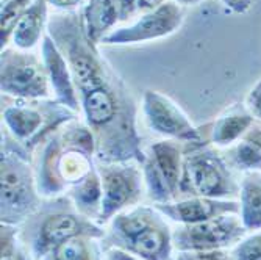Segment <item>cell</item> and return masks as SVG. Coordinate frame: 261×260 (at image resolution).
Returning a JSON list of instances; mask_svg holds the SVG:
<instances>
[{
  "label": "cell",
  "instance_id": "1",
  "mask_svg": "<svg viewBox=\"0 0 261 260\" xmlns=\"http://www.w3.org/2000/svg\"><path fill=\"white\" fill-rule=\"evenodd\" d=\"M47 33L63 52L80 99V116L96 138V161L142 163L138 104L124 79L85 33L82 10L52 13Z\"/></svg>",
  "mask_w": 261,
  "mask_h": 260
},
{
  "label": "cell",
  "instance_id": "2",
  "mask_svg": "<svg viewBox=\"0 0 261 260\" xmlns=\"http://www.w3.org/2000/svg\"><path fill=\"white\" fill-rule=\"evenodd\" d=\"M96 138L79 116L52 133L33 154L38 190L44 199L66 195L96 168Z\"/></svg>",
  "mask_w": 261,
  "mask_h": 260
},
{
  "label": "cell",
  "instance_id": "3",
  "mask_svg": "<svg viewBox=\"0 0 261 260\" xmlns=\"http://www.w3.org/2000/svg\"><path fill=\"white\" fill-rule=\"evenodd\" d=\"M33 155L5 129L0 133V224L20 226L41 208Z\"/></svg>",
  "mask_w": 261,
  "mask_h": 260
},
{
  "label": "cell",
  "instance_id": "4",
  "mask_svg": "<svg viewBox=\"0 0 261 260\" xmlns=\"http://www.w3.org/2000/svg\"><path fill=\"white\" fill-rule=\"evenodd\" d=\"M169 220L152 204L117 214L107 226L103 248H119L142 260H172L175 254Z\"/></svg>",
  "mask_w": 261,
  "mask_h": 260
},
{
  "label": "cell",
  "instance_id": "5",
  "mask_svg": "<svg viewBox=\"0 0 261 260\" xmlns=\"http://www.w3.org/2000/svg\"><path fill=\"white\" fill-rule=\"evenodd\" d=\"M19 235L35 260H39L54 246L79 237L103 239L105 227L82 215L67 195L44 199L41 208L19 226Z\"/></svg>",
  "mask_w": 261,
  "mask_h": 260
},
{
  "label": "cell",
  "instance_id": "6",
  "mask_svg": "<svg viewBox=\"0 0 261 260\" xmlns=\"http://www.w3.org/2000/svg\"><path fill=\"white\" fill-rule=\"evenodd\" d=\"M0 116L2 129L33 155L41 143L80 114L55 99L29 101L2 94Z\"/></svg>",
  "mask_w": 261,
  "mask_h": 260
},
{
  "label": "cell",
  "instance_id": "7",
  "mask_svg": "<svg viewBox=\"0 0 261 260\" xmlns=\"http://www.w3.org/2000/svg\"><path fill=\"white\" fill-rule=\"evenodd\" d=\"M240 179L221 149L208 143L185 145L180 198L238 199Z\"/></svg>",
  "mask_w": 261,
  "mask_h": 260
},
{
  "label": "cell",
  "instance_id": "8",
  "mask_svg": "<svg viewBox=\"0 0 261 260\" xmlns=\"http://www.w3.org/2000/svg\"><path fill=\"white\" fill-rule=\"evenodd\" d=\"M0 91L14 99H54L41 55L8 45L0 52Z\"/></svg>",
  "mask_w": 261,
  "mask_h": 260
},
{
  "label": "cell",
  "instance_id": "9",
  "mask_svg": "<svg viewBox=\"0 0 261 260\" xmlns=\"http://www.w3.org/2000/svg\"><path fill=\"white\" fill-rule=\"evenodd\" d=\"M185 143L160 139L146 148L141 163L147 198L152 204H166L180 198Z\"/></svg>",
  "mask_w": 261,
  "mask_h": 260
},
{
  "label": "cell",
  "instance_id": "10",
  "mask_svg": "<svg viewBox=\"0 0 261 260\" xmlns=\"http://www.w3.org/2000/svg\"><path fill=\"white\" fill-rule=\"evenodd\" d=\"M96 164L103 188L99 224L105 227L117 214L142 204L147 198V190L141 163L97 161Z\"/></svg>",
  "mask_w": 261,
  "mask_h": 260
},
{
  "label": "cell",
  "instance_id": "11",
  "mask_svg": "<svg viewBox=\"0 0 261 260\" xmlns=\"http://www.w3.org/2000/svg\"><path fill=\"white\" fill-rule=\"evenodd\" d=\"M141 111L149 130L163 139H174L185 145L208 143L203 126H196L168 94L146 89L141 99Z\"/></svg>",
  "mask_w": 261,
  "mask_h": 260
},
{
  "label": "cell",
  "instance_id": "12",
  "mask_svg": "<svg viewBox=\"0 0 261 260\" xmlns=\"http://www.w3.org/2000/svg\"><path fill=\"white\" fill-rule=\"evenodd\" d=\"M247 232L240 214H225L196 224H177L172 240L175 251H228Z\"/></svg>",
  "mask_w": 261,
  "mask_h": 260
},
{
  "label": "cell",
  "instance_id": "13",
  "mask_svg": "<svg viewBox=\"0 0 261 260\" xmlns=\"http://www.w3.org/2000/svg\"><path fill=\"white\" fill-rule=\"evenodd\" d=\"M185 20L183 7L174 0H168L158 8L139 14L127 26L114 29L102 44L128 45L156 41L175 33Z\"/></svg>",
  "mask_w": 261,
  "mask_h": 260
},
{
  "label": "cell",
  "instance_id": "14",
  "mask_svg": "<svg viewBox=\"0 0 261 260\" xmlns=\"http://www.w3.org/2000/svg\"><path fill=\"white\" fill-rule=\"evenodd\" d=\"M153 205L175 224H196L225 214H240L238 199L180 198L172 202Z\"/></svg>",
  "mask_w": 261,
  "mask_h": 260
},
{
  "label": "cell",
  "instance_id": "15",
  "mask_svg": "<svg viewBox=\"0 0 261 260\" xmlns=\"http://www.w3.org/2000/svg\"><path fill=\"white\" fill-rule=\"evenodd\" d=\"M41 57L44 60L47 74H49L54 99L80 114V99L72 73H70L67 60L49 33L41 42Z\"/></svg>",
  "mask_w": 261,
  "mask_h": 260
},
{
  "label": "cell",
  "instance_id": "16",
  "mask_svg": "<svg viewBox=\"0 0 261 260\" xmlns=\"http://www.w3.org/2000/svg\"><path fill=\"white\" fill-rule=\"evenodd\" d=\"M255 123L256 120L246 104H233L213 121L206 123L203 129L208 143L222 151L243 138Z\"/></svg>",
  "mask_w": 261,
  "mask_h": 260
},
{
  "label": "cell",
  "instance_id": "17",
  "mask_svg": "<svg viewBox=\"0 0 261 260\" xmlns=\"http://www.w3.org/2000/svg\"><path fill=\"white\" fill-rule=\"evenodd\" d=\"M82 17L86 36L100 45L124 22V0H88L82 8Z\"/></svg>",
  "mask_w": 261,
  "mask_h": 260
},
{
  "label": "cell",
  "instance_id": "18",
  "mask_svg": "<svg viewBox=\"0 0 261 260\" xmlns=\"http://www.w3.org/2000/svg\"><path fill=\"white\" fill-rule=\"evenodd\" d=\"M49 5L45 0H33L30 8L22 14L11 36V44L20 51H33L42 42L49 27Z\"/></svg>",
  "mask_w": 261,
  "mask_h": 260
},
{
  "label": "cell",
  "instance_id": "19",
  "mask_svg": "<svg viewBox=\"0 0 261 260\" xmlns=\"http://www.w3.org/2000/svg\"><path fill=\"white\" fill-rule=\"evenodd\" d=\"M221 152L236 174L261 173V121H256L243 138Z\"/></svg>",
  "mask_w": 261,
  "mask_h": 260
},
{
  "label": "cell",
  "instance_id": "20",
  "mask_svg": "<svg viewBox=\"0 0 261 260\" xmlns=\"http://www.w3.org/2000/svg\"><path fill=\"white\" fill-rule=\"evenodd\" d=\"M66 195L74 202V205L82 215L99 223V217L102 211L103 188L100 174L97 171V164L83 180H80L72 188H69Z\"/></svg>",
  "mask_w": 261,
  "mask_h": 260
},
{
  "label": "cell",
  "instance_id": "21",
  "mask_svg": "<svg viewBox=\"0 0 261 260\" xmlns=\"http://www.w3.org/2000/svg\"><path fill=\"white\" fill-rule=\"evenodd\" d=\"M105 248L102 239L91 235H79L69 239L50 251H47L39 260H103Z\"/></svg>",
  "mask_w": 261,
  "mask_h": 260
},
{
  "label": "cell",
  "instance_id": "22",
  "mask_svg": "<svg viewBox=\"0 0 261 260\" xmlns=\"http://www.w3.org/2000/svg\"><path fill=\"white\" fill-rule=\"evenodd\" d=\"M240 217L249 232L261 229V173L241 174Z\"/></svg>",
  "mask_w": 261,
  "mask_h": 260
},
{
  "label": "cell",
  "instance_id": "23",
  "mask_svg": "<svg viewBox=\"0 0 261 260\" xmlns=\"http://www.w3.org/2000/svg\"><path fill=\"white\" fill-rule=\"evenodd\" d=\"M32 4L33 0H2L0 2V47L2 49L11 44L16 23Z\"/></svg>",
  "mask_w": 261,
  "mask_h": 260
},
{
  "label": "cell",
  "instance_id": "24",
  "mask_svg": "<svg viewBox=\"0 0 261 260\" xmlns=\"http://www.w3.org/2000/svg\"><path fill=\"white\" fill-rule=\"evenodd\" d=\"M0 260H35L22 242L17 226L0 224Z\"/></svg>",
  "mask_w": 261,
  "mask_h": 260
},
{
  "label": "cell",
  "instance_id": "25",
  "mask_svg": "<svg viewBox=\"0 0 261 260\" xmlns=\"http://www.w3.org/2000/svg\"><path fill=\"white\" fill-rule=\"evenodd\" d=\"M228 257L230 260H261V229L247 232L228 249Z\"/></svg>",
  "mask_w": 261,
  "mask_h": 260
},
{
  "label": "cell",
  "instance_id": "26",
  "mask_svg": "<svg viewBox=\"0 0 261 260\" xmlns=\"http://www.w3.org/2000/svg\"><path fill=\"white\" fill-rule=\"evenodd\" d=\"M172 260H230L228 251H175Z\"/></svg>",
  "mask_w": 261,
  "mask_h": 260
},
{
  "label": "cell",
  "instance_id": "27",
  "mask_svg": "<svg viewBox=\"0 0 261 260\" xmlns=\"http://www.w3.org/2000/svg\"><path fill=\"white\" fill-rule=\"evenodd\" d=\"M244 104L249 108V111L253 114L255 120L261 121V79L252 86V89L249 91Z\"/></svg>",
  "mask_w": 261,
  "mask_h": 260
},
{
  "label": "cell",
  "instance_id": "28",
  "mask_svg": "<svg viewBox=\"0 0 261 260\" xmlns=\"http://www.w3.org/2000/svg\"><path fill=\"white\" fill-rule=\"evenodd\" d=\"M54 13H72L80 11L88 0H45Z\"/></svg>",
  "mask_w": 261,
  "mask_h": 260
},
{
  "label": "cell",
  "instance_id": "29",
  "mask_svg": "<svg viewBox=\"0 0 261 260\" xmlns=\"http://www.w3.org/2000/svg\"><path fill=\"white\" fill-rule=\"evenodd\" d=\"M219 2L234 14H246L250 10L253 0H219Z\"/></svg>",
  "mask_w": 261,
  "mask_h": 260
},
{
  "label": "cell",
  "instance_id": "30",
  "mask_svg": "<svg viewBox=\"0 0 261 260\" xmlns=\"http://www.w3.org/2000/svg\"><path fill=\"white\" fill-rule=\"evenodd\" d=\"M103 260H142L138 255L127 252L119 248H107L105 249V258Z\"/></svg>",
  "mask_w": 261,
  "mask_h": 260
},
{
  "label": "cell",
  "instance_id": "31",
  "mask_svg": "<svg viewBox=\"0 0 261 260\" xmlns=\"http://www.w3.org/2000/svg\"><path fill=\"white\" fill-rule=\"evenodd\" d=\"M164 2H168V0H135V4H136V8H138V13L139 14L152 11V10L158 8L160 5H163Z\"/></svg>",
  "mask_w": 261,
  "mask_h": 260
},
{
  "label": "cell",
  "instance_id": "32",
  "mask_svg": "<svg viewBox=\"0 0 261 260\" xmlns=\"http://www.w3.org/2000/svg\"><path fill=\"white\" fill-rule=\"evenodd\" d=\"M174 2H177V4L181 5V7H193V5L202 4L203 0H174Z\"/></svg>",
  "mask_w": 261,
  "mask_h": 260
}]
</instances>
